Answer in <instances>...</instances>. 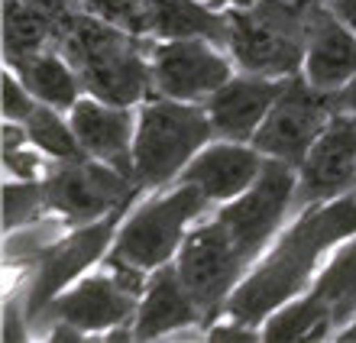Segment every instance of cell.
I'll return each instance as SVG.
<instances>
[{"label": "cell", "instance_id": "obj_22", "mask_svg": "<svg viewBox=\"0 0 356 343\" xmlns=\"http://www.w3.org/2000/svg\"><path fill=\"white\" fill-rule=\"evenodd\" d=\"M311 292L324 301L334 337H337L356 317V237L340 243L327 266H321Z\"/></svg>", "mask_w": 356, "mask_h": 343}, {"label": "cell", "instance_id": "obj_28", "mask_svg": "<svg viewBox=\"0 0 356 343\" xmlns=\"http://www.w3.org/2000/svg\"><path fill=\"white\" fill-rule=\"evenodd\" d=\"M36 104L39 101L33 97V91H29L26 84H23V78L7 65V72H3V120L23 123L29 113L36 111Z\"/></svg>", "mask_w": 356, "mask_h": 343}, {"label": "cell", "instance_id": "obj_14", "mask_svg": "<svg viewBox=\"0 0 356 343\" xmlns=\"http://www.w3.org/2000/svg\"><path fill=\"white\" fill-rule=\"evenodd\" d=\"M266 166V156L253 143L211 139L201 152L185 166L178 182L195 185L211 205H227L253 185Z\"/></svg>", "mask_w": 356, "mask_h": 343}, {"label": "cell", "instance_id": "obj_23", "mask_svg": "<svg viewBox=\"0 0 356 343\" xmlns=\"http://www.w3.org/2000/svg\"><path fill=\"white\" fill-rule=\"evenodd\" d=\"M324 337H334V327H330L324 301L311 288L305 295L291 298L289 305H282L279 311H272L263 324V340H272V343L324 340Z\"/></svg>", "mask_w": 356, "mask_h": 343}, {"label": "cell", "instance_id": "obj_7", "mask_svg": "<svg viewBox=\"0 0 356 343\" xmlns=\"http://www.w3.org/2000/svg\"><path fill=\"white\" fill-rule=\"evenodd\" d=\"M295 188H298V168L266 156V166L253 185L240 198L227 201L214 211L236 250L256 266V260L269 250V243L279 237L282 223L295 207Z\"/></svg>", "mask_w": 356, "mask_h": 343}, {"label": "cell", "instance_id": "obj_2", "mask_svg": "<svg viewBox=\"0 0 356 343\" xmlns=\"http://www.w3.org/2000/svg\"><path fill=\"white\" fill-rule=\"evenodd\" d=\"M152 42L156 39L127 33L78 7L68 19L58 52L72 62L85 94L133 107L152 97Z\"/></svg>", "mask_w": 356, "mask_h": 343}, {"label": "cell", "instance_id": "obj_25", "mask_svg": "<svg viewBox=\"0 0 356 343\" xmlns=\"http://www.w3.org/2000/svg\"><path fill=\"white\" fill-rule=\"evenodd\" d=\"M46 188L42 178H10L3 182V230H17L46 214Z\"/></svg>", "mask_w": 356, "mask_h": 343}, {"label": "cell", "instance_id": "obj_33", "mask_svg": "<svg viewBox=\"0 0 356 343\" xmlns=\"http://www.w3.org/2000/svg\"><path fill=\"white\" fill-rule=\"evenodd\" d=\"M75 3H78V7H81V3H85V0H75Z\"/></svg>", "mask_w": 356, "mask_h": 343}, {"label": "cell", "instance_id": "obj_20", "mask_svg": "<svg viewBox=\"0 0 356 343\" xmlns=\"http://www.w3.org/2000/svg\"><path fill=\"white\" fill-rule=\"evenodd\" d=\"M152 39H211L227 49V10L207 0H152Z\"/></svg>", "mask_w": 356, "mask_h": 343}, {"label": "cell", "instance_id": "obj_1", "mask_svg": "<svg viewBox=\"0 0 356 343\" xmlns=\"http://www.w3.org/2000/svg\"><path fill=\"white\" fill-rule=\"evenodd\" d=\"M350 237H356V191L308 207L236 285L224 308V317L263 330L272 311H279L314 285L321 256L337 250Z\"/></svg>", "mask_w": 356, "mask_h": 343}, {"label": "cell", "instance_id": "obj_9", "mask_svg": "<svg viewBox=\"0 0 356 343\" xmlns=\"http://www.w3.org/2000/svg\"><path fill=\"white\" fill-rule=\"evenodd\" d=\"M133 205H123L117 211H111L107 217L85 227H75V230L56 240L52 246L36 256V272H33V282H29V295H26V321H39L46 314V308L56 301L65 288H72L78 278L85 276L97 260H104L111 253L113 240H117V230H120L123 217Z\"/></svg>", "mask_w": 356, "mask_h": 343}, {"label": "cell", "instance_id": "obj_5", "mask_svg": "<svg viewBox=\"0 0 356 343\" xmlns=\"http://www.w3.org/2000/svg\"><path fill=\"white\" fill-rule=\"evenodd\" d=\"M211 207L201 191L188 182L165 188L149 201H143L130 217H123L117 240L111 246V260H123L143 272H156L172 262L188 237V227L201 221V214Z\"/></svg>", "mask_w": 356, "mask_h": 343}, {"label": "cell", "instance_id": "obj_32", "mask_svg": "<svg viewBox=\"0 0 356 343\" xmlns=\"http://www.w3.org/2000/svg\"><path fill=\"white\" fill-rule=\"evenodd\" d=\"M207 3L217 10H227V7H246V3H253V0H207Z\"/></svg>", "mask_w": 356, "mask_h": 343}, {"label": "cell", "instance_id": "obj_17", "mask_svg": "<svg viewBox=\"0 0 356 343\" xmlns=\"http://www.w3.org/2000/svg\"><path fill=\"white\" fill-rule=\"evenodd\" d=\"M68 120L88 156L133 175V139H136V120H140V113H133V107L107 104L85 94L72 107Z\"/></svg>", "mask_w": 356, "mask_h": 343}, {"label": "cell", "instance_id": "obj_26", "mask_svg": "<svg viewBox=\"0 0 356 343\" xmlns=\"http://www.w3.org/2000/svg\"><path fill=\"white\" fill-rule=\"evenodd\" d=\"M81 7L127 33L152 39V0H85Z\"/></svg>", "mask_w": 356, "mask_h": 343}, {"label": "cell", "instance_id": "obj_34", "mask_svg": "<svg viewBox=\"0 0 356 343\" xmlns=\"http://www.w3.org/2000/svg\"><path fill=\"white\" fill-rule=\"evenodd\" d=\"M321 3H327V0H321Z\"/></svg>", "mask_w": 356, "mask_h": 343}, {"label": "cell", "instance_id": "obj_13", "mask_svg": "<svg viewBox=\"0 0 356 343\" xmlns=\"http://www.w3.org/2000/svg\"><path fill=\"white\" fill-rule=\"evenodd\" d=\"M136 308H140V298L127 292L111 272L104 269L94 272V276H81L72 288H65L46 308V314L52 321L75 324L85 334H101V330L130 324L136 317Z\"/></svg>", "mask_w": 356, "mask_h": 343}, {"label": "cell", "instance_id": "obj_11", "mask_svg": "<svg viewBox=\"0 0 356 343\" xmlns=\"http://www.w3.org/2000/svg\"><path fill=\"white\" fill-rule=\"evenodd\" d=\"M236 74L230 52L211 39H156L152 42V97L204 104Z\"/></svg>", "mask_w": 356, "mask_h": 343}, {"label": "cell", "instance_id": "obj_4", "mask_svg": "<svg viewBox=\"0 0 356 343\" xmlns=\"http://www.w3.org/2000/svg\"><path fill=\"white\" fill-rule=\"evenodd\" d=\"M211 139L217 133L204 104L146 97L133 139V178L146 191H162Z\"/></svg>", "mask_w": 356, "mask_h": 343}, {"label": "cell", "instance_id": "obj_35", "mask_svg": "<svg viewBox=\"0 0 356 343\" xmlns=\"http://www.w3.org/2000/svg\"><path fill=\"white\" fill-rule=\"evenodd\" d=\"M353 120H356V113H353Z\"/></svg>", "mask_w": 356, "mask_h": 343}, {"label": "cell", "instance_id": "obj_3", "mask_svg": "<svg viewBox=\"0 0 356 343\" xmlns=\"http://www.w3.org/2000/svg\"><path fill=\"white\" fill-rule=\"evenodd\" d=\"M314 0H253L227 7V52L240 72L263 78H291L305 68Z\"/></svg>", "mask_w": 356, "mask_h": 343}, {"label": "cell", "instance_id": "obj_21", "mask_svg": "<svg viewBox=\"0 0 356 343\" xmlns=\"http://www.w3.org/2000/svg\"><path fill=\"white\" fill-rule=\"evenodd\" d=\"M10 68L23 78V84L33 91L39 104H49L62 113H72V107L85 97V88L78 81L75 68L58 49H46V52L19 58L17 65Z\"/></svg>", "mask_w": 356, "mask_h": 343}, {"label": "cell", "instance_id": "obj_24", "mask_svg": "<svg viewBox=\"0 0 356 343\" xmlns=\"http://www.w3.org/2000/svg\"><path fill=\"white\" fill-rule=\"evenodd\" d=\"M26 136L29 146H36L39 152H46L49 159H58V162H78V159H88L81 139H78L72 120L62 117V111L49 107V104H36V111L29 113L26 120Z\"/></svg>", "mask_w": 356, "mask_h": 343}, {"label": "cell", "instance_id": "obj_30", "mask_svg": "<svg viewBox=\"0 0 356 343\" xmlns=\"http://www.w3.org/2000/svg\"><path fill=\"white\" fill-rule=\"evenodd\" d=\"M327 7L356 33V0H327Z\"/></svg>", "mask_w": 356, "mask_h": 343}, {"label": "cell", "instance_id": "obj_16", "mask_svg": "<svg viewBox=\"0 0 356 343\" xmlns=\"http://www.w3.org/2000/svg\"><path fill=\"white\" fill-rule=\"evenodd\" d=\"M301 72L314 88L330 94L356 78V33L321 0L311 3L308 52Z\"/></svg>", "mask_w": 356, "mask_h": 343}, {"label": "cell", "instance_id": "obj_27", "mask_svg": "<svg viewBox=\"0 0 356 343\" xmlns=\"http://www.w3.org/2000/svg\"><path fill=\"white\" fill-rule=\"evenodd\" d=\"M3 168L10 178H42L49 156H42L36 146L26 149V143H3Z\"/></svg>", "mask_w": 356, "mask_h": 343}, {"label": "cell", "instance_id": "obj_29", "mask_svg": "<svg viewBox=\"0 0 356 343\" xmlns=\"http://www.w3.org/2000/svg\"><path fill=\"white\" fill-rule=\"evenodd\" d=\"M334 107H337V113H350V117L356 113V78L343 84L340 91H334Z\"/></svg>", "mask_w": 356, "mask_h": 343}, {"label": "cell", "instance_id": "obj_12", "mask_svg": "<svg viewBox=\"0 0 356 343\" xmlns=\"http://www.w3.org/2000/svg\"><path fill=\"white\" fill-rule=\"evenodd\" d=\"M356 191V120L337 113L298 166L295 207H314Z\"/></svg>", "mask_w": 356, "mask_h": 343}, {"label": "cell", "instance_id": "obj_18", "mask_svg": "<svg viewBox=\"0 0 356 343\" xmlns=\"http://www.w3.org/2000/svg\"><path fill=\"white\" fill-rule=\"evenodd\" d=\"M185 327H204V311L188 292L185 278L178 276V266L172 260L149 272V285L143 292L136 317H133V334L136 340H159Z\"/></svg>", "mask_w": 356, "mask_h": 343}, {"label": "cell", "instance_id": "obj_10", "mask_svg": "<svg viewBox=\"0 0 356 343\" xmlns=\"http://www.w3.org/2000/svg\"><path fill=\"white\" fill-rule=\"evenodd\" d=\"M334 117H337L334 94L314 88L305 78V72L291 74L282 88L279 101L272 104L269 117L256 130L253 146L263 156L282 159V162L298 168L311 152V146L321 139V133L334 123Z\"/></svg>", "mask_w": 356, "mask_h": 343}, {"label": "cell", "instance_id": "obj_8", "mask_svg": "<svg viewBox=\"0 0 356 343\" xmlns=\"http://www.w3.org/2000/svg\"><path fill=\"white\" fill-rule=\"evenodd\" d=\"M175 266L178 276L185 278L188 292L204 311V330L217 317H224L230 295L253 269V262L236 250V243L230 240V233L220 227L217 217H207L195 230H188L175 256Z\"/></svg>", "mask_w": 356, "mask_h": 343}, {"label": "cell", "instance_id": "obj_6", "mask_svg": "<svg viewBox=\"0 0 356 343\" xmlns=\"http://www.w3.org/2000/svg\"><path fill=\"white\" fill-rule=\"evenodd\" d=\"M42 188H46V207L56 211L68 227H85L123 205H136V198L146 191L123 168L91 156L78 162L49 159Z\"/></svg>", "mask_w": 356, "mask_h": 343}, {"label": "cell", "instance_id": "obj_31", "mask_svg": "<svg viewBox=\"0 0 356 343\" xmlns=\"http://www.w3.org/2000/svg\"><path fill=\"white\" fill-rule=\"evenodd\" d=\"M334 340H343V343H356V317H353V321H350L347 327H343V330H340L337 337H334Z\"/></svg>", "mask_w": 356, "mask_h": 343}, {"label": "cell", "instance_id": "obj_19", "mask_svg": "<svg viewBox=\"0 0 356 343\" xmlns=\"http://www.w3.org/2000/svg\"><path fill=\"white\" fill-rule=\"evenodd\" d=\"M78 10L75 0H3V58H19L58 49L68 19Z\"/></svg>", "mask_w": 356, "mask_h": 343}, {"label": "cell", "instance_id": "obj_15", "mask_svg": "<svg viewBox=\"0 0 356 343\" xmlns=\"http://www.w3.org/2000/svg\"><path fill=\"white\" fill-rule=\"evenodd\" d=\"M289 78H263V74L240 72L227 84H220L204 101L217 139L234 143H253L256 130L269 117L272 104L279 101L282 88Z\"/></svg>", "mask_w": 356, "mask_h": 343}]
</instances>
